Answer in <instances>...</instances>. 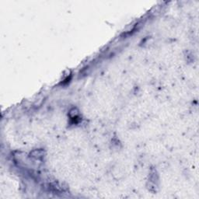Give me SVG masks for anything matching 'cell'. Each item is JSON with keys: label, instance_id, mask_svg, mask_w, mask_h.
Masks as SVG:
<instances>
[{"label": "cell", "instance_id": "1", "mask_svg": "<svg viewBox=\"0 0 199 199\" xmlns=\"http://www.w3.org/2000/svg\"><path fill=\"white\" fill-rule=\"evenodd\" d=\"M149 183L153 186V188H155L157 186V182H158V176H157V171L153 170V172H151L149 174Z\"/></svg>", "mask_w": 199, "mask_h": 199}, {"label": "cell", "instance_id": "2", "mask_svg": "<svg viewBox=\"0 0 199 199\" xmlns=\"http://www.w3.org/2000/svg\"><path fill=\"white\" fill-rule=\"evenodd\" d=\"M44 157V151L41 149H36L34 150L32 153H31V157L35 159H42Z\"/></svg>", "mask_w": 199, "mask_h": 199}]
</instances>
